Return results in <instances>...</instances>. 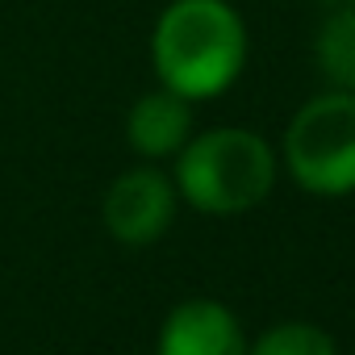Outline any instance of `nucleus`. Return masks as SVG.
Segmentation results:
<instances>
[{"label": "nucleus", "mask_w": 355, "mask_h": 355, "mask_svg": "<svg viewBox=\"0 0 355 355\" xmlns=\"http://www.w3.org/2000/svg\"><path fill=\"white\" fill-rule=\"evenodd\" d=\"M159 88L184 101L222 96L247 63V21L230 0H171L150 30Z\"/></svg>", "instance_id": "nucleus-1"}, {"label": "nucleus", "mask_w": 355, "mask_h": 355, "mask_svg": "<svg viewBox=\"0 0 355 355\" xmlns=\"http://www.w3.org/2000/svg\"><path fill=\"white\" fill-rule=\"evenodd\" d=\"M276 150L247 125H214L193 134L175 155V193L197 214L239 218L268 201L276 184Z\"/></svg>", "instance_id": "nucleus-2"}, {"label": "nucleus", "mask_w": 355, "mask_h": 355, "mask_svg": "<svg viewBox=\"0 0 355 355\" xmlns=\"http://www.w3.org/2000/svg\"><path fill=\"white\" fill-rule=\"evenodd\" d=\"M155 355H247V334L230 305L189 297L163 318Z\"/></svg>", "instance_id": "nucleus-5"}, {"label": "nucleus", "mask_w": 355, "mask_h": 355, "mask_svg": "<svg viewBox=\"0 0 355 355\" xmlns=\"http://www.w3.org/2000/svg\"><path fill=\"white\" fill-rule=\"evenodd\" d=\"M347 5H355V0H347Z\"/></svg>", "instance_id": "nucleus-9"}, {"label": "nucleus", "mask_w": 355, "mask_h": 355, "mask_svg": "<svg viewBox=\"0 0 355 355\" xmlns=\"http://www.w3.org/2000/svg\"><path fill=\"white\" fill-rule=\"evenodd\" d=\"M175 205H180L175 180L146 163V167L121 171L105 189L101 218H105V230L121 247H150L175 222Z\"/></svg>", "instance_id": "nucleus-4"}, {"label": "nucleus", "mask_w": 355, "mask_h": 355, "mask_svg": "<svg viewBox=\"0 0 355 355\" xmlns=\"http://www.w3.org/2000/svg\"><path fill=\"white\" fill-rule=\"evenodd\" d=\"M247 355H338V347L313 322H280L247 343Z\"/></svg>", "instance_id": "nucleus-8"}, {"label": "nucleus", "mask_w": 355, "mask_h": 355, "mask_svg": "<svg viewBox=\"0 0 355 355\" xmlns=\"http://www.w3.org/2000/svg\"><path fill=\"white\" fill-rule=\"evenodd\" d=\"M284 171L313 197L355 193V92L330 88L301 105L280 142Z\"/></svg>", "instance_id": "nucleus-3"}, {"label": "nucleus", "mask_w": 355, "mask_h": 355, "mask_svg": "<svg viewBox=\"0 0 355 355\" xmlns=\"http://www.w3.org/2000/svg\"><path fill=\"white\" fill-rule=\"evenodd\" d=\"M313 55H318V67L330 80V88L355 92V5H347L322 21Z\"/></svg>", "instance_id": "nucleus-7"}, {"label": "nucleus", "mask_w": 355, "mask_h": 355, "mask_svg": "<svg viewBox=\"0 0 355 355\" xmlns=\"http://www.w3.org/2000/svg\"><path fill=\"white\" fill-rule=\"evenodd\" d=\"M193 138V101L175 96L171 88H155L134 101L125 117V142L142 159H171Z\"/></svg>", "instance_id": "nucleus-6"}]
</instances>
